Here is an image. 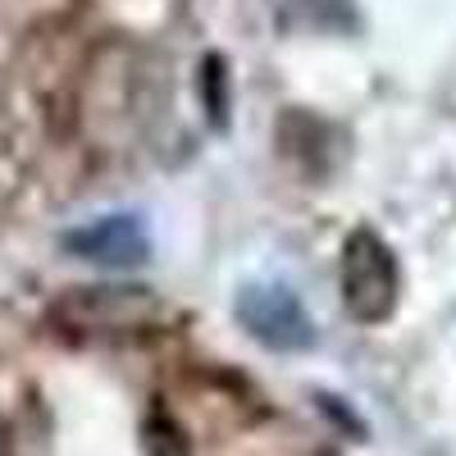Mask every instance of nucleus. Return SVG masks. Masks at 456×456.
I'll return each instance as SVG.
<instances>
[{
    "mask_svg": "<svg viewBox=\"0 0 456 456\" xmlns=\"http://www.w3.org/2000/svg\"><path fill=\"white\" fill-rule=\"evenodd\" d=\"M397 260L374 228H356L342 247V306L356 324H384L397 311Z\"/></svg>",
    "mask_w": 456,
    "mask_h": 456,
    "instance_id": "obj_1",
    "label": "nucleus"
},
{
    "mask_svg": "<svg viewBox=\"0 0 456 456\" xmlns=\"http://www.w3.org/2000/svg\"><path fill=\"white\" fill-rule=\"evenodd\" d=\"M238 324L270 352H311L315 347V324L306 306L288 292L283 283H251L238 292Z\"/></svg>",
    "mask_w": 456,
    "mask_h": 456,
    "instance_id": "obj_2",
    "label": "nucleus"
},
{
    "mask_svg": "<svg viewBox=\"0 0 456 456\" xmlns=\"http://www.w3.org/2000/svg\"><path fill=\"white\" fill-rule=\"evenodd\" d=\"M60 247L78 260L105 265V270H133V265L151 260V233L137 215H105L83 228H69Z\"/></svg>",
    "mask_w": 456,
    "mask_h": 456,
    "instance_id": "obj_3",
    "label": "nucleus"
},
{
    "mask_svg": "<svg viewBox=\"0 0 456 456\" xmlns=\"http://www.w3.org/2000/svg\"><path fill=\"white\" fill-rule=\"evenodd\" d=\"M151 311L146 292H128V288H83L73 292L69 301H60L55 315L78 324V329H105V324H137Z\"/></svg>",
    "mask_w": 456,
    "mask_h": 456,
    "instance_id": "obj_4",
    "label": "nucleus"
},
{
    "mask_svg": "<svg viewBox=\"0 0 456 456\" xmlns=\"http://www.w3.org/2000/svg\"><path fill=\"white\" fill-rule=\"evenodd\" d=\"M201 101L210 110V124L228 128V64H224V55L201 60Z\"/></svg>",
    "mask_w": 456,
    "mask_h": 456,
    "instance_id": "obj_5",
    "label": "nucleus"
},
{
    "mask_svg": "<svg viewBox=\"0 0 456 456\" xmlns=\"http://www.w3.org/2000/svg\"><path fill=\"white\" fill-rule=\"evenodd\" d=\"M0 456H10V429H5V420H0Z\"/></svg>",
    "mask_w": 456,
    "mask_h": 456,
    "instance_id": "obj_6",
    "label": "nucleus"
}]
</instances>
